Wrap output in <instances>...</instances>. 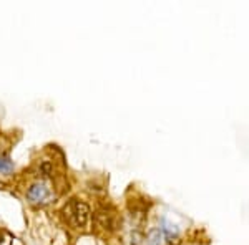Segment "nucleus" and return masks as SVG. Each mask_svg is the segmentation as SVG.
<instances>
[{
    "label": "nucleus",
    "instance_id": "nucleus-1",
    "mask_svg": "<svg viewBox=\"0 0 249 245\" xmlns=\"http://www.w3.org/2000/svg\"><path fill=\"white\" fill-rule=\"evenodd\" d=\"M65 214L68 222L77 229H83L88 224V217H90V209L87 204L80 202V200H71L65 207Z\"/></svg>",
    "mask_w": 249,
    "mask_h": 245
},
{
    "label": "nucleus",
    "instance_id": "nucleus-2",
    "mask_svg": "<svg viewBox=\"0 0 249 245\" xmlns=\"http://www.w3.org/2000/svg\"><path fill=\"white\" fill-rule=\"evenodd\" d=\"M52 199H53V192H52V189L48 187L45 182H42V180L32 184V186L27 189V200H29L30 204L43 206V204L50 202Z\"/></svg>",
    "mask_w": 249,
    "mask_h": 245
},
{
    "label": "nucleus",
    "instance_id": "nucleus-3",
    "mask_svg": "<svg viewBox=\"0 0 249 245\" xmlns=\"http://www.w3.org/2000/svg\"><path fill=\"white\" fill-rule=\"evenodd\" d=\"M14 171V161L9 154H0V172L2 174H10Z\"/></svg>",
    "mask_w": 249,
    "mask_h": 245
},
{
    "label": "nucleus",
    "instance_id": "nucleus-4",
    "mask_svg": "<svg viewBox=\"0 0 249 245\" xmlns=\"http://www.w3.org/2000/svg\"><path fill=\"white\" fill-rule=\"evenodd\" d=\"M161 222H163V227L160 229V230L163 232V235L166 234V237H170V239H173V237H176V235H178V232H179V230H178V227H176L175 224L168 222L166 219H163Z\"/></svg>",
    "mask_w": 249,
    "mask_h": 245
},
{
    "label": "nucleus",
    "instance_id": "nucleus-5",
    "mask_svg": "<svg viewBox=\"0 0 249 245\" xmlns=\"http://www.w3.org/2000/svg\"><path fill=\"white\" fill-rule=\"evenodd\" d=\"M163 244V232L160 229H153L148 234V245H161Z\"/></svg>",
    "mask_w": 249,
    "mask_h": 245
}]
</instances>
